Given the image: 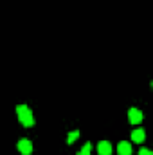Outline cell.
Wrapping results in <instances>:
<instances>
[{
  "label": "cell",
  "mask_w": 153,
  "mask_h": 155,
  "mask_svg": "<svg viewBox=\"0 0 153 155\" xmlns=\"http://www.w3.org/2000/svg\"><path fill=\"white\" fill-rule=\"evenodd\" d=\"M139 155H153L151 150H148V148H142V150H139Z\"/></svg>",
  "instance_id": "8"
},
{
  "label": "cell",
  "mask_w": 153,
  "mask_h": 155,
  "mask_svg": "<svg viewBox=\"0 0 153 155\" xmlns=\"http://www.w3.org/2000/svg\"><path fill=\"white\" fill-rule=\"evenodd\" d=\"M144 130L142 128H137V130H133L132 132V141H135V143H142L144 141Z\"/></svg>",
  "instance_id": "6"
},
{
  "label": "cell",
  "mask_w": 153,
  "mask_h": 155,
  "mask_svg": "<svg viewBox=\"0 0 153 155\" xmlns=\"http://www.w3.org/2000/svg\"><path fill=\"white\" fill-rule=\"evenodd\" d=\"M128 119H130L132 124H139L142 121V112L139 108H130L128 110Z\"/></svg>",
  "instance_id": "3"
},
{
  "label": "cell",
  "mask_w": 153,
  "mask_h": 155,
  "mask_svg": "<svg viewBox=\"0 0 153 155\" xmlns=\"http://www.w3.org/2000/svg\"><path fill=\"white\" fill-rule=\"evenodd\" d=\"M16 114H18V119H20V123L24 126H33L34 124V116H33V112L29 110L27 105H18L16 107Z\"/></svg>",
  "instance_id": "1"
},
{
  "label": "cell",
  "mask_w": 153,
  "mask_h": 155,
  "mask_svg": "<svg viewBox=\"0 0 153 155\" xmlns=\"http://www.w3.org/2000/svg\"><path fill=\"white\" fill-rule=\"evenodd\" d=\"M117 153L119 155H132V144L128 141H121L117 144Z\"/></svg>",
  "instance_id": "5"
},
{
  "label": "cell",
  "mask_w": 153,
  "mask_h": 155,
  "mask_svg": "<svg viewBox=\"0 0 153 155\" xmlns=\"http://www.w3.org/2000/svg\"><path fill=\"white\" fill-rule=\"evenodd\" d=\"M18 152L22 155H31L33 153V143L29 139H20L18 141Z\"/></svg>",
  "instance_id": "2"
},
{
  "label": "cell",
  "mask_w": 153,
  "mask_h": 155,
  "mask_svg": "<svg viewBox=\"0 0 153 155\" xmlns=\"http://www.w3.org/2000/svg\"><path fill=\"white\" fill-rule=\"evenodd\" d=\"M77 139H79V130H74V132L67 134V144H72V143H76Z\"/></svg>",
  "instance_id": "7"
},
{
  "label": "cell",
  "mask_w": 153,
  "mask_h": 155,
  "mask_svg": "<svg viewBox=\"0 0 153 155\" xmlns=\"http://www.w3.org/2000/svg\"><path fill=\"white\" fill-rule=\"evenodd\" d=\"M77 155H90V152H86V150H79Z\"/></svg>",
  "instance_id": "9"
},
{
  "label": "cell",
  "mask_w": 153,
  "mask_h": 155,
  "mask_svg": "<svg viewBox=\"0 0 153 155\" xmlns=\"http://www.w3.org/2000/svg\"><path fill=\"white\" fill-rule=\"evenodd\" d=\"M97 153L99 155H110L112 153V144H110V141H99V143H97Z\"/></svg>",
  "instance_id": "4"
}]
</instances>
